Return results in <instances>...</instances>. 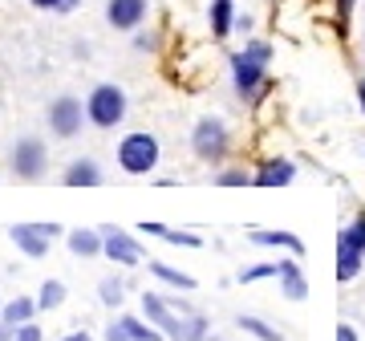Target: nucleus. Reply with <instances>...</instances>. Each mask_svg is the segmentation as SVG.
Here are the masks:
<instances>
[{
  "label": "nucleus",
  "instance_id": "1",
  "mask_svg": "<svg viewBox=\"0 0 365 341\" xmlns=\"http://www.w3.org/2000/svg\"><path fill=\"white\" fill-rule=\"evenodd\" d=\"M272 41L264 37H252L244 41V49H235L232 57H227V69H232V90L235 98L244 106H260L268 93L276 90L272 73H268V66H272Z\"/></svg>",
  "mask_w": 365,
  "mask_h": 341
},
{
  "label": "nucleus",
  "instance_id": "27",
  "mask_svg": "<svg viewBox=\"0 0 365 341\" xmlns=\"http://www.w3.org/2000/svg\"><path fill=\"white\" fill-rule=\"evenodd\" d=\"M134 49L138 53H158L163 49V33H158V29H138V33H134Z\"/></svg>",
  "mask_w": 365,
  "mask_h": 341
},
{
  "label": "nucleus",
  "instance_id": "5",
  "mask_svg": "<svg viewBox=\"0 0 365 341\" xmlns=\"http://www.w3.org/2000/svg\"><path fill=\"white\" fill-rule=\"evenodd\" d=\"M9 170H13L21 183H41L45 179V170H49V151L41 138L25 134V138H16L9 146Z\"/></svg>",
  "mask_w": 365,
  "mask_h": 341
},
{
  "label": "nucleus",
  "instance_id": "18",
  "mask_svg": "<svg viewBox=\"0 0 365 341\" xmlns=\"http://www.w3.org/2000/svg\"><path fill=\"white\" fill-rule=\"evenodd\" d=\"M146 268H150V276H155V280L170 285L175 292H195V276L182 273V268H175V264H167V260H150Z\"/></svg>",
  "mask_w": 365,
  "mask_h": 341
},
{
  "label": "nucleus",
  "instance_id": "12",
  "mask_svg": "<svg viewBox=\"0 0 365 341\" xmlns=\"http://www.w3.org/2000/svg\"><path fill=\"white\" fill-rule=\"evenodd\" d=\"M167 341H211V321L203 313H175L167 321Z\"/></svg>",
  "mask_w": 365,
  "mask_h": 341
},
{
  "label": "nucleus",
  "instance_id": "32",
  "mask_svg": "<svg viewBox=\"0 0 365 341\" xmlns=\"http://www.w3.org/2000/svg\"><path fill=\"white\" fill-rule=\"evenodd\" d=\"M138 232H143V236H158V240H163V236H167V223H158V220H143V223H138Z\"/></svg>",
  "mask_w": 365,
  "mask_h": 341
},
{
  "label": "nucleus",
  "instance_id": "33",
  "mask_svg": "<svg viewBox=\"0 0 365 341\" xmlns=\"http://www.w3.org/2000/svg\"><path fill=\"white\" fill-rule=\"evenodd\" d=\"M337 341H361V333H357L349 321H341V325H337Z\"/></svg>",
  "mask_w": 365,
  "mask_h": 341
},
{
  "label": "nucleus",
  "instance_id": "37",
  "mask_svg": "<svg viewBox=\"0 0 365 341\" xmlns=\"http://www.w3.org/2000/svg\"><path fill=\"white\" fill-rule=\"evenodd\" d=\"M357 106H361V114H365V78L357 81Z\"/></svg>",
  "mask_w": 365,
  "mask_h": 341
},
{
  "label": "nucleus",
  "instance_id": "10",
  "mask_svg": "<svg viewBox=\"0 0 365 341\" xmlns=\"http://www.w3.org/2000/svg\"><path fill=\"white\" fill-rule=\"evenodd\" d=\"M365 268V252L361 244L349 236V228H341L337 232V264H333V276H337V285H353Z\"/></svg>",
  "mask_w": 365,
  "mask_h": 341
},
{
  "label": "nucleus",
  "instance_id": "28",
  "mask_svg": "<svg viewBox=\"0 0 365 341\" xmlns=\"http://www.w3.org/2000/svg\"><path fill=\"white\" fill-rule=\"evenodd\" d=\"M167 244H175V248H203V236H195V232H179V228H167Z\"/></svg>",
  "mask_w": 365,
  "mask_h": 341
},
{
  "label": "nucleus",
  "instance_id": "22",
  "mask_svg": "<svg viewBox=\"0 0 365 341\" xmlns=\"http://www.w3.org/2000/svg\"><path fill=\"white\" fill-rule=\"evenodd\" d=\"M122 325L130 333V341H167V333L158 325H150L143 313H122Z\"/></svg>",
  "mask_w": 365,
  "mask_h": 341
},
{
  "label": "nucleus",
  "instance_id": "19",
  "mask_svg": "<svg viewBox=\"0 0 365 341\" xmlns=\"http://www.w3.org/2000/svg\"><path fill=\"white\" fill-rule=\"evenodd\" d=\"M37 297H13V301H4V309H0V321L9 329L25 325V321H37Z\"/></svg>",
  "mask_w": 365,
  "mask_h": 341
},
{
  "label": "nucleus",
  "instance_id": "30",
  "mask_svg": "<svg viewBox=\"0 0 365 341\" xmlns=\"http://www.w3.org/2000/svg\"><path fill=\"white\" fill-rule=\"evenodd\" d=\"M333 9H337L341 29H345V25H349V16H353V9H357V0H333Z\"/></svg>",
  "mask_w": 365,
  "mask_h": 341
},
{
  "label": "nucleus",
  "instance_id": "15",
  "mask_svg": "<svg viewBox=\"0 0 365 341\" xmlns=\"http://www.w3.org/2000/svg\"><path fill=\"white\" fill-rule=\"evenodd\" d=\"M252 244H260V248H284L288 256H304V240L297 232H284V228H264V232H252Z\"/></svg>",
  "mask_w": 365,
  "mask_h": 341
},
{
  "label": "nucleus",
  "instance_id": "9",
  "mask_svg": "<svg viewBox=\"0 0 365 341\" xmlns=\"http://www.w3.org/2000/svg\"><path fill=\"white\" fill-rule=\"evenodd\" d=\"M150 16V0H106V25L118 33H138Z\"/></svg>",
  "mask_w": 365,
  "mask_h": 341
},
{
  "label": "nucleus",
  "instance_id": "8",
  "mask_svg": "<svg viewBox=\"0 0 365 341\" xmlns=\"http://www.w3.org/2000/svg\"><path fill=\"white\" fill-rule=\"evenodd\" d=\"M102 232V256L114 268H138L143 264V244H138V236H130L126 228H118V223H102L98 228Z\"/></svg>",
  "mask_w": 365,
  "mask_h": 341
},
{
  "label": "nucleus",
  "instance_id": "35",
  "mask_svg": "<svg viewBox=\"0 0 365 341\" xmlns=\"http://www.w3.org/2000/svg\"><path fill=\"white\" fill-rule=\"evenodd\" d=\"M252 29H256V21H252L248 13H240V16H235V33H252Z\"/></svg>",
  "mask_w": 365,
  "mask_h": 341
},
{
  "label": "nucleus",
  "instance_id": "16",
  "mask_svg": "<svg viewBox=\"0 0 365 341\" xmlns=\"http://www.w3.org/2000/svg\"><path fill=\"white\" fill-rule=\"evenodd\" d=\"M66 248L73 252L78 260H93V256H102V232H98V228H69Z\"/></svg>",
  "mask_w": 365,
  "mask_h": 341
},
{
  "label": "nucleus",
  "instance_id": "6",
  "mask_svg": "<svg viewBox=\"0 0 365 341\" xmlns=\"http://www.w3.org/2000/svg\"><path fill=\"white\" fill-rule=\"evenodd\" d=\"M45 122H49L53 138L69 143V138H78L81 126H86V102L73 98V93H57V98L45 106Z\"/></svg>",
  "mask_w": 365,
  "mask_h": 341
},
{
  "label": "nucleus",
  "instance_id": "2",
  "mask_svg": "<svg viewBox=\"0 0 365 341\" xmlns=\"http://www.w3.org/2000/svg\"><path fill=\"white\" fill-rule=\"evenodd\" d=\"M126 110H130V98L122 86L114 81H98L90 93H86V122L98 126V131H114L126 122Z\"/></svg>",
  "mask_w": 365,
  "mask_h": 341
},
{
  "label": "nucleus",
  "instance_id": "13",
  "mask_svg": "<svg viewBox=\"0 0 365 341\" xmlns=\"http://www.w3.org/2000/svg\"><path fill=\"white\" fill-rule=\"evenodd\" d=\"M276 285H280V297H284V301H309V276H304V268L297 264V256H284V260H280Z\"/></svg>",
  "mask_w": 365,
  "mask_h": 341
},
{
  "label": "nucleus",
  "instance_id": "17",
  "mask_svg": "<svg viewBox=\"0 0 365 341\" xmlns=\"http://www.w3.org/2000/svg\"><path fill=\"white\" fill-rule=\"evenodd\" d=\"M61 183L66 187H102L106 175H102V167H98L93 158H73V163L61 170Z\"/></svg>",
  "mask_w": 365,
  "mask_h": 341
},
{
  "label": "nucleus",
  "instance_id": "3",
  "mask_svg": "<svg viewBox=\"0 0 365 341\" xmlns=\"http://www.w3.org/2000/svg\"><path fill=\"white\" fill-rule=\"evenodd\" d=\"M191 155L207 167H223L227 155H232V126L215 114H203V118L191 126Z\"/></svg>",
  "mask_w": 365,
  "mask_h": 341
},
{
  "label": "nucleus",
  "instance_id": "4",
  "mask_svg": "<svg viewBox=\"0 0 365 341\" xmlns=\"http://www.w3.org/2000/svg\"><path fill=\"white\" fill-rule=\"evenodd\" d=\"M118 170H126V175H150V170L158 167V158H163V146H158V138L150 131H130L118 138Z\"/></svg>",
  "mask_w": 365,
  "mask_h": 341
},
{
  "label": "nucleus",
  "instance_id": "42",
  "mask_svg": "<svg viewBox=\"0 0 365 341\" xmlns=\"http://www.w3.org/2000/svg\"><path fill=\"white\" fill-rule=\"evenodd\" d=\"M211 341H215V337H211Z\"/></svg>",
  "mask_w": 365,
  "mask_h": 341
},
{
  "label": "nucleus",
  "instance_id": "23",
  "mask_svg": "<svg viewBox=\"0 0 365 341\" xmlns=\"http://www.w3.org/2000/svg\"><path fill=\"white\" fill-rule=\"evenodd\" d=\"M98 301L106 309H122L126 305V276H102L98 280Z\"/></svg>",
  "mask_w": 365,
  "mask_h": 341
},
{
  "label": "nucleus",
  "instance_id": "34",
  "mask_svg": "<svg viewBox=\"0 0 365 341\" xmlns=\"http://www.w3.org/2000/svg\"><path fill=\"white\" fill-rule=\"evenodd\" d=\"M33 9H41V13H61V0H29Z\"/></svg>",
  "mask_w": 365,
  "mask_h": 341
},
{
  "label": "nucleus",
  "instance_id": "20",
  "mask_svg": "<svg viewBox=\"0 0 365 341\" xmlns=\"http://www.w3.org/2000/svg\"><path fill=\"white\" fill-rule=\"evenodd\" d=\"M138 301H143V317L150 321V325L167 329V321L175 317V309H170V301L163 297V292H150V289H146L143 297H138Z\"/></svg>",
  "mask_w": 365,
  "mask_h": 341
},
{
  "label": "nucleus",
  "instance_id": "11",
  "mask_svg": "<svg viewBox=\"0 0 365 341\" xmlns=\"http://www.w3.org/2000/svg\"><path fill=\"white\" fill-rule=\"evenodd\" d=\"M297 163H292V158L288 155H272V158H264L260 167L252 170V187H268V191H272V187H292L297 183Z\"/></svg>",
  "mask_w": 365,
  "mask_h": 341
},
{
  "label": "nucleus",
  "instance_id": "29",
  "mask_svg": "<svg viewBox=\"0 0 365 341\" xmlns=\"http://www.w3.org/2000/svg\"><path fill=\"white\" fill-rule=\"evenodd\" d=\"M13 341H45V333H41L37 321H25V325L13 329Z\"/></svg>",
  "mask_w": 365,
  "mask_h": 341
},
{
  "label": "nucleus",
  "instance_id": "21",
  "mask_svg": "<svg viewBox=\"0 0 365 341\" xmlns=\"http://www.w3.org/2000/svg\"><path fill=\"white\" fill-rule=\"evenodd\" d=\"M235 325H240V333H248V337H256V341H284V333H280L272 321H264V317L240 313L235 317Z\"/></svg>",
  "mask_w": 365,
  "mask_h": 341
},
{
  "label": "nucleus",
  "instance_id": "38",
  "mask_svg": "<svg viewBox=\"0 0 365 341\" xmlns=\"http://www.w3.org/2000/svg\"><path fill=\"white\" fill-rule=\"evenodd\" d=\"M73 9H81V0H61V13H73Z\"/></svg>",
  "mask_w": 365,
  "mask_h": 341
},
{
  "label": "nucleus",
  "instance_id": "40",
  "mask_svg": "<svg viewBox=\"0 0 365 341\" xmlns=\"http://www.w3.org/2000/svg\"><path fill=\"white\" fill-rule=\"evenodd\" d=\"M361 57H365V29H361Z\"/></svg>",
  "mask_w": 365,
  "mask_h": 341
},
{
  "label": "nucleus",
  "instance_id": "14",
  "mask_svg": "<svg viewBox=\"0 0 365 341\" xmlns=\"http://www.w3.org/2000/svg\"><path fill=\"white\" fill-rule=\"evenodd\" d=\"M235 16H240V9H235V0H211L207 4V29L215 41H227L235 33Z\"/></svg>",
  "mask_w": 365,
  "mask_h": 341
},
{
  "label": "nucleus",
  "instance_id": "39",
  "mask_svg": "<svg viewBox=\"0 0 365 341\" xmlns=\"http://www.w3.org/2000/svg\"><path fill=\"white\" fill-rule=\"evenodd\" d=\"M0 341H13V329L4 325V321H0Z\"/></svg>",
  "mask_w": 365,
  "mask_h": 341
},
{
  "label": "nucleus",
  "instance_id": "25",
  "mask_svg": "<svg viewBox=\"0 0 365 341\" xmlns=\"http://www.w3.org/2000/svg\"><path fill=\"white\" fill-rule=\"evenodd\" d=\"M280 276V260H260V264H252V268H240V285H256V280H276Z\"/></svg>",
  "mask_w": 365,
  "mask_h": 341
},
{
  "label": "nucleus",
  "instance_id": "26",
  "mask_svg": "<svg viewBox=\"0 0 365 341\" xmlns=\"http://www.w3.org/2000/svg\"><path fill=\"white\" fill-rule=\"evenodd\" d=\"M211 183L215 187H252V170L244 167H220L211 175Z\"/></svg>",
  "mask_w": 365,
  "mask_h": 341
},
{
  "label": "nucleus",
  "instance_id": "31",
  "mask_svg": "<svg viewBox=\"0 0 365 341\" xmlns=\"http://www.w3.org/2000/svg\"><path fill=\"white\" fill-rule=\"evenodd\" d=\"M106 341H130V333H126V325H122V317L106 325Z\"/></svg>",
  "mask_w": 365,
  "mask_h": 341
},
{
  "label": "nucleus",
  "instance_id": "41",
  "mask_svg": "<svg viewBox=\"0 0 365 341\" xmlns=\"http://www.w3.org/2000/svg\"><path fill=\"white\" fill-rule=\"evenodd\" d=\"M0 309H4V297H0Z\"/></svg>",
  "mask_w": 365,
  "mask_h": 341
},
{
  "label": "nucleus",
  "instance_id": "7",
  "mask_svg": "<svg viewBox=\"0 0 365 341\" xmlns=\"http://www.w3.org/2000/svg\"><path fill=\"white\" fill-rule=\"evenodd\" d=\"M57 236H66L61 223H13L9 228V240H13L16 252L29 256V260H45L53 252V244H57Z\"/></svg>",
  "mask_w": 365,
  "mask_h": 341
},
{
  "label": "nucleus",
  "instance_id": "24",
  "mask_svg": "<svg viewBox=\"0 0 365 341\" xmlns=\"http://www.w3.org/2000/svg\"><path fill=\"white\" fill-rule=\"evenodd\" d=\"M66 297H69V289H66V280H45L41 285V292H37V309L41 313H53V309H61L66 305Z\"/></svg>",
  "mask_w": 365,
  "mask_h": 341
},
{
  "label": "nucleus",
  "instance_id": "36",
  "mask_svg": "<svg viewBox=\"0 0 365 341\" xmlns=\"http://www.w3.org/2000/svg\"><path fill=\"white\" fill-rule=\"evenodd\" d=\"M57 341H93V333H86V329H73V333H66V337H57Z\"/></svg>",
  "mask_w": 365,
  "mask_h": 341
}]
</instances>
